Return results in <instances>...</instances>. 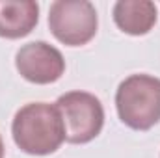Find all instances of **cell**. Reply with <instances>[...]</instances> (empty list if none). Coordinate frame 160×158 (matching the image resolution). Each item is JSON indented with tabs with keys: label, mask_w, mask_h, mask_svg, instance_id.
<instances>
[{
	"label": "cell",
	"mask_w": 160,
	"mask_h": 158,
	"mask_svg": "<svg viewBox=\"0 0 160 158\" xmlns=\"http://www.w3.org/2000/svg\"><path fill=\"white\" fill-rule=\"evenodd\" d=\"M11 134L15 145L26 155L45 156L56 153L65 141V128L56 104L30 102L17 110Z\"/></svg>",
	"instance_id": "obj_1"
},
{
	"label": "cell",
	"mask_w": 160,
	"mask_h": 158,
	"mask_svg": "<svg viewBox=\"0 0 160 158\" xmlns=\"http://www.w3.org/2000/svg\"><path fill=\"white\" fill-rule=\"evenodd\" d=\"M119 119L134 130H149L160 121V78L130 75L116 91Z\"/></svg>",
	"instance_id": "obj_2"
},
{
	"label": "cell",
	"mask_w": 160,
	"mask_h": 158,
	"mask_svg": "<svg viewBox=\"0 0 160 158\" xmlns=\"http://www.w3.org/2000/svg\"><path fill=\"white\" fill-rule=\"evenodd\" d=\"M65 128V141L82 145L95 140L104 126L102 102L88 91H69L56 101Z\"/></svg>",
	"instance_id": "obj_3"
},
{
	"label": "cell",
	"mask_w": 160,
	"mask_h": 158,
	"mask_svg": "<svg viewBox=\"0 0 160 158\" xmlns=\"http://www.w3.org/2000/svg\"><path fill=\"white\" fill-rule=\"evenodd\" d=\"M48 28L60 43L82 47L97 34V9L88 0H56L48 9Z\"/></svg>",
	"instance_id": "obj_4"
},
{
	"label": "cell",
	"mask_w": 160,
	"mask_h": 158,
	"mask_svg": "<svg viewBox=\"0 0 160 158\" xmlns=\"http://www.w3.org/2000/svg\"><path fill=\"white\" fill-rule=\"evenodd\" d=\"M15 67L24 80L38 86H47L63 77L65 60L56 47L45 41H32L17 50Z\"/></svg>",
	"instance_id": "obj_5"
},
{
	"label": "cell",
	"mask_w": 160,
	"mask_h": 158,
	"mask_svg": "<svg viewBox=\"0 0 160 158\" xmlns=\"http://www.w3.org/2000/svg\"><path fill=\"white\" fill-rule=\"evenodd\" d=\"M39 21V4L34 0H0V37H26Z\"/></svg>",
	"instance_id": "obj_6"
},
{
	"label": "cell",
	"mask_w": 160,
	"mask_h": 158,
	"mask_svg": "<svg viewBox=\"0 0 160 158\" xmlns=\"http://www.w3.org/2000/svg\"><path fill=\"white\" fill-rule=\"evenodd\" d=\"M157 6L149 0H119L114 4V22L128 36H145L157 24Z\"/></svg>",
	"instance_id": "obj_7"
},
{
	"label": "cell",
	"mask_w": 160,
	"mask_h": 158,
	"mask_svg": "<svg viewBox=\"0 0 160 158\" xmlns=\"http://www.w3.org/2000/svg\"><path fill=\"white\" fill-rule=\"evenodd\" d=\"M4 153H6V149H4V141H2V136H0V158H4Z\"/></svg>",
	"instance_id": "obj_8"
}]
</instances>
